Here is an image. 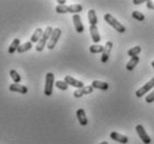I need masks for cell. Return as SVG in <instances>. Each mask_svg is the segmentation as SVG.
I'll return each instance as SVG.
<instances>
[{"mask_svg": "<svg viewBox=\"0 0 154 144\" xmlns=\"http://www.w3.org/2000/svg\"><path fill=\"white\" fill-rule=\"evenodd\" d=\"M53 30H54V29H53L51 27H47L46 29L44 30V35H42L40 40H39L38 43H37V45H36V51H44V48L46 47V45L48 44V41H49L50 36H51V34H53Z\"/></svg>", "mask_w": 154, "mask_h": 144, "instance_id": "1", "label": "cell"}, {"mask_svg": "<svg viewBox=\"0 0 154 144\" xmlns=\"http://www.w3.org/2000/svg\"><path fill=\"white\" fill-rule=\"evenodd\" d=\"M104 19L108 25H111V26H112L117 32H119V34H123V32H125V30H126V28L124 27V25H122L119 21H117L111 14H106V15L104 16Z\"/></svg>", "mask_w": 154, "mask_h": 144, "instance_id": "2", "label": "cell"}, {"mask_svg": "<svg viewBox=\"0 0 154 144\" xmlns=\"http://www.w3.org/2000/svg\"><path fill=\"white\" fill-rule=\"evenodd\" d=\"M54 84H55V76L53 73H47L46 75V84H45V90L44 94L46 96H50L54 90Z\"/></svg>", "mask_w": 154, "mask_h": 144, "instance_id": "3", "label": "cell"}, {"mask_svg": "<svg viewBox=\"0 0 154 144\" xmlns=\"http://www.w3.org/2000/svg\"><path fill=\"white\" fill-rule=\"evenodd\" d=\"M60 36H62V30L59 28H55L54 30H53L51 36H50L49 41L47 44V48L48 49H54L56 44L58 43V39L60 38Z\"/></svg>", "mask_w": 154, "mask_h": 144, "instance_id": "4", "label": "cell"}, {"mask_svg": "<svg viewBox=\"0 0 154 144\" xmlns=\"http://www.w3.org/2000/svg\"><path fill=\"white\" fill-rule=\"evenodd\" d=\"M154 87V77L151 79L150 82H147L146 84H144V86H142L141 88H139V90L135 92V96L136 97H143L144 96V94L149 93L152 88Z\"/></svg>", "mask_w": 154, "mask_h": 144, "instance_id": "5", "label": "cell"}, {"mask_svg": "<svg viewBox=\"0 0 154 144\" xmlns=\"http://www.w3.org/2000/svg\"><path fill=\"white\" fill-rule=\"evenodd\" d=\"M135 131H136V133L139 134L140 139H141V141H142L144 144H150L151 143V137L149 136V134L146 133V131H145V129L143 127L142 125L139 124L135 126Z\"/></svg>", "mask_w": 154, "mask_h": 144, "instance_id": "6", "label": "cell"}, {"mask_svg": "<svg viewBox=\"0 0 154 144\" xmlns=\"http://www.w3.org/2000/svg\"><path fill=\"white\" fill-rule=\"evenodd\" d=\"M112 48H113V43L112 41H107L104 47V51H103V54H102V57H100L102 63H104L105 64V63L108 62V58H109V55H111Z\"/></svg>", "mask_w": 154, "mask_h": 144, "instance_id": "7", "label": "cell"}, {"mask_svg": "<svg viewBox=\"0 0 154 144\" xmlns=\"http://www.w3.org/2000/svg\"><path fill=\"white\" fill-rule=\"evenodd\" d=\"M93 90H94V88L92 87V85L85 86L83 88H79V90H75V92H74V96L76 98H79V97H82V96H84V95H88V94L93 93Z\"/></svg>", "mask_w": 154, "mask_h": 144, "instance_id": "8", "label": "cell"}, {"mask_svg": "<svg viewBox=\"0 0 154 144\" xmlns=\"http://www.w3.org/2000/svg\"><path fill=\"white\" fill-rule=\"evenodd\" d=\"M66 82V84H68V85L70 86H74V87H76V88H83V87H85L84 86V83L81 82V81H77V79H75L74 77H72V76H65V79H64Z\"/></svg>", "mask_w": 154, "mask_h": 144, "instance_id": "9", "label": "cell"}, {"mask_svg": "<svg viewBox=\"0 0 154 144\" xmlns=\"http://www.w3.org/2000/svg\"><path fill=\"white\" fill-rule=\"evenodd\" d=\"M73 21H74V26H75V29H76L77 32H83L84 31V25L82 23V18L81 16L78 15H74L73 16Z\"/></svg>", "mask_w": 154, "mask_h": 144, "instance_id": "10", "label": "cell"}, {"mask_svg": "<svg viewBox=\"0 0 154 144\" xmlns=\"http://www.w3.org/2000/svg\"><path fill=\"white\" fill-rule=\"evenodd\" d=\"M77 115V120L79 122V124L83 125V126H86L87 123H88V120H87V116H86V113L83 109H78L76 112Z\"/></svg>", "mask_w": 154, "mask_h": 144, "instance_id": "11", "label": "cell"}, {"mask_svg": "<svg viewBox=\"0 0 154 144\" xmlns=\"http://www.w3.org/2000/svg\"><path fill=\"white\" fill-rule=\"evenodd\" d=\"M9 90H10V92H16V93H20V94H27L28 93L27 87L23 85H20V84H10V86H9Z\"/></svg>", "mask_w": 154, "mask_h": 144, "instance_id": "12", "label": "cell"}, {"mask_svg": "<svg viewBox=\"0 0 154 144\" xmlns=\"http://www.w3.org/2000/svg\"><path fill=\"white\" fill-rule=\"evenodd\" d=\"M109 137L112 139V140L116 141V142H119V143H122V144H126L128 142V137L125 136V135H122V134H119L117 132H112L111 133V135Z\"/></svg>", "mask_w": 154, "mask_h": 144, "instance_id": "13", "label": "cell"}, {"mask_svg": "<svg viewBox=\"0 0 154 144\" xmlns=\"http://www.w3.org/2000/svg\"><path fill=\"white\" fill-rule=\"evenodd\" d=\"M89 32H91V37H92L93 41L95 44L100 43V32H98V29H97V26H91L89 27Z\"/></svg>", "mask_w": 154, "mask_h": 144, "instance_id": "14", "label": "cell"}, {"mask_svg": "<svg viewBox=\"0 0 154 144\" xmlns=\"http://www.w3.org/2000/svg\"><path fill=\"white\" fill-rule=\"evenodd\" d=\"M42 35H44V30H42V28H37L35 30V32L32 34V36H31V38H30V41L32 44L34 43H38L39 40H40V38L42 37Z\"/></svg>", "mask_w": 154, "mask_h": 144, "instance_id": "15", "label": "cell"}, {"mask_svg": "<svg viewBox=\"0 0 154 144\" xmlns=\"http://www.w3.org/2000/svg\"><path fill=\"white\" fill-rule=\"evenodd\" d=\"M88 21L91 26H96L97 23H98V19H97V15L94 9H89L88 10Z\"/></svg>", "mask_w": 154, "mask_h": 144, "instance_id": "16", "label": "cell"}, {"mask_svg": "<svg viewBox=\"0 0 154 144\" xmlns=\"http://www.w3.org/2000/svg\"><path fill=\"white\" fill-rule=\"evenodd\" d=\"M92 87L93 88L100 90H108V84L105 82H100V81H93Z\"/></svg>", "mask_w": 154, "mask_h": 144, "instance_id": "17", "label": "cell"}, {"mask_svg": "<svg viewBox=\"0 0 154 144\" xmlns=\"http://www.w3.org/2000/svg\"><path fill=\"white\" fill-rule=\"evenodd\" d=\"M19 46H20V39L15 38L12 40V43L10 44L9 48H8V53H9V54H14L15 51H17V49L19 48Z\"/></svg>", "mask_w": 154, "mask_h": 144, "instance_id": "18", "label": "cell"}, {"mask_svg": "<svg viewBox=\"0 0 154 144\" xmlns=\"http://www.w3.org/2000/svg\"><path fill=\"white\" fill-rule=\"evenodd\" d=\"M140 62V58H139V56H135V57H132L131 60L127 63L126 64V69L127 70H133L135 68V66H137V64H139Z\"/></svg>", "mask_w": 154, "mask_h": 144, "instance_id": "19", "label": "cell"}, {"mask_svg": "<svg viewBox=\"0 0 154 144\" xmlns=\"http://www.w3.org/2000/svg\"><path fill=\"white\" fill-rule=\"evenodd\" d=\"M32 48V43L31 41H27V43L23 44V45H20L19 48L17 49V51L19 53V54H21V53H25V51H28L29 49H31Z\"/></svg>", "mask_w": 154, "mask_h": 144, "instance_id": "20", "label": "cell"}, {"mask_svg": "<svg viewBox=\"0 0 154 144\" xmlns=\"http://www.w3.org/2000/svg\"><path fill=\"white\" fill-rule=\"evenodd\" d=\"M89 51H91L92 54H100V53L103 54V51H104V47L95 44V45H92V46L89 47Z\"/></svg>", "mask_w": 154, "mask_h": 144, "instance_id": "21", "label": "cell"}, {"mask_svg": "<svg viewBox=\"0 0 154 144\" xmlns=\"http://www.w3.org/2000/svg\"><path fill=\"white\" fill-rule=\"evenodd\" d=\"M82 10H83L82 5H72V6H68V12L74 14V15H77V12H81Z\"/></svg>", "mask_w": 154, "mask_h": 144, "instance_id": "22", "label": "cell"}, {"mask_svg": "<svg viewBox=\"0 0 154 144\" xmlns=\"http://www.w3.org/2000/svg\"><path fill=\"white\" fill-rule=\"evenodd\" d=\"M9 74H10V77L12 78V81H14V83H15V84H19L20 81H21V77H20V75L17 73V70L11 69Z\"/></svg>", "mask_w": 154, "mask_h": 144, "instance_id": "23", "label": "cell"}, {"mask_svg": "<svg viewBox=\"0 0 154 144\" xmlns=\"http://www.w3.org/2000/svg\"><path fill=\"white\" fill-rule=\"evenodd\" d=\"M141 51H142V49H141V47L135 46L127 51V55H128V56H131V57H135V56H137V55L141 53Z\"/></svg>", "mask_w": 154, "mask_h": 144, "instance_id": "24", "label": "cell"}, {"mask_svg": "<svg viewBox=\"0 0 154 144\" xmlns=\"http://www.w3.org/2000/svg\"><path fill=\"white\" fill-rule=\"evenodd\" d=\"M55 86L60 90H67V88H68V84H66L65 81H57L55 83Z\"/></svg>", "mask_w": 154, "mask_h": 144, "instance_id": "25", "label": "cell"}, {"mask_svg": "<svg viewBox=\"0 0 154 144\" xmlns=\"http://www.w3.org/2000/svg\"><path fill=\"white\" fill-rule=\"evenodd\" d=\"M132 17L137 21H144V19H145V16L143 15L141 11H133L132 12Z\"/></svg>", "mask_w": 154, "mask_h": 144, "instance_id": "26", "label": "cell"}, {"mask_svg": "<svg viewBox=\"0 0 154 144\" xmlns=\"http://www.w3.org/2000/svg\"><path fill=\"white\" fill-rule=\"evenodd\" d=\"M56 11L58 14H68V6H56Z\"/></svg>", "mask_w": 154, "mask_h": 144, "instance_id": "27", "label": "cell"}, {"mask_svg": "<svg viewBox=\"0 0 154 144\" xmlns=\"http://www.w3.org/2000/svg\"><path fill=\"white\" fill-rule=\"evenodd\" d=\"M145 102H146V103H153L154 102V90H153V92H151L146 97H145Z\"/></svg>", "mask_w": 154, "mask_h": 144, "instance_id": "28", "label": "cell"}, {"mask_svg": "<svg viewBox=\"0 0 154 144\" xmlns=\"http://www.w3.org/2000/svg\"><path fill=\"white\" fill-rule=\"evenodd\" d=\"M146 7L149 8V9H152V10H154V2H153V1H151V0L146 1Z\"/></svg>", "mask_w": 154, "mask_h": 144, "instance_id": "29", "label": "cell"}, {"mask_svg": "<svg viewBox=\"0 0 154 144\" xmlns=\"http://www.w3.org/2000/svg\"><path fill=\"white\" fill-rule=\"evenodd\" d=\"M133 4H134V5H141V4H144V0H133Z\"/></svg>", "mask_w": 154, "mask_h": 144, "instance_id": "30", "label": "cell"}, {"mask_svg": "<svg viewBox=\"0 0 154 144\" xmlns=\"http://www.w3.org/2000/svg\"><path fill=\"white\" fill-rule=\"evenodd\" d=\"M57 2L59 4V6H65V4H66L65 0H58Z\"/></svg>", "mask_w": 154, "mask_h": 144, "instance_id": "31", "label": "cell"}, {"mask_svg": "<svg viewBox=\"0 0 154 144\" xmlns=\"http://www.w3.org/2000/svg\"><path fill=\"white\" fill-rule=\"evenodd\" d=\"M100 144H108V143H107V142H106V141H104V142H100Z\"/></svg>", "mask_w": 154, "mask_h": 144, "instance_id": "32", "label": "cell"}, {"mask_svg": "<svg viewBox=\"0 0 154 144\" xmlns=\"http://www.w3.org/2000/svg\"><path fill=\"white\" fill-rule=\"evenodd\" d=\"M151 65L153 66V68H154V60H152V63H151Z\"/></svg>", "mask_w": 154, "mask_h": 144, "instance_id": "33", "label": "cell"}]
</instances>
